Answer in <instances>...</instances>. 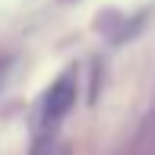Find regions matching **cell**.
I'll use <instances>...</instances> for the list:
<instances>
[{
    "label": "cell",
    "mask_w": 155,
    "mask_h": 155,
    "mask_svg": "<svg viewBox=\"0 0 155 155\" xmlns=\"http://www.w3.org/2000/svg\"><path fill=\"white\" fill-rule=\"evenodd\" d=\"M6 73H10V60H0V89H3V79Z\"/></svg>",
    "instance_id": "cell-3"
},
{
    "label": "cell",
    "mask_w": 155,
    "mask_h": 155,
    "mask_svg": "<svg viewBox=\"0 0 155 155\" xmlns=\"http://www.w3.org/2000/svg\"><path fill=\"white\" fill-rule=\"evenodd\" d=\"M73 104H76V73H63L41 98V127L45 130L57 127L73 111Z\"/></svg>",
    "instance_id": "cell-1"
},
{
    "label": "cell",
    "mask_w": 155,
    "mask_h": 155,
    "mask_svg": "<svg viewBox=\"0 0 155 155\" xmlns=\"http://www.w3.org/2000/svg\"><path fill=\"white\" fill-rule=\"evenodd\" d=\"M32 155H70V146L60 143L54 133H45V136L38 139V146L32 149Z\"/></svg>",
    "instance_id": "cell-2"
}]
</instances>
